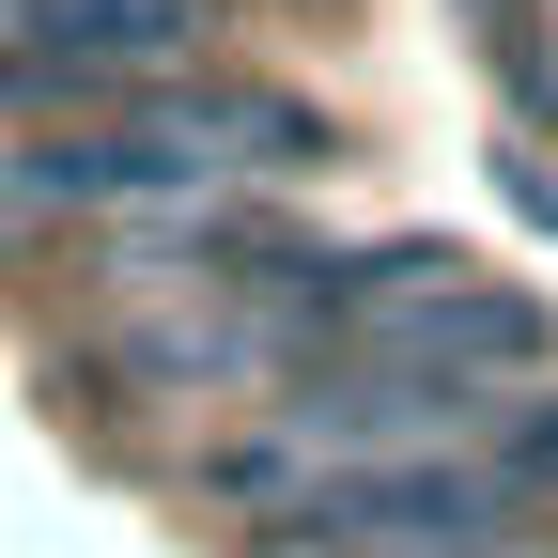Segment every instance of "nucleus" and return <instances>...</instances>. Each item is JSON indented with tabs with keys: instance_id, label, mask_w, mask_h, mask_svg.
Segmentation results:
<instances>
[{
	"instance_id": "1",
	"label": "nucleus",
	"mask_w": 558,
	"mask_h": 558,
	"mask_svg": "<svg viewBox=\"0 0 558 558\" xmlns=\"http://www.w3.org/2000/svg\"><path fill=\"white\" fill-rule=\"evenodd\" d=\"M202 0H0V124H62V109H124L202 62Z\"/></svg>"
},
{
	"instance_id": "2",
	"label": "nucleus",
	"mask_w": 558,
	"mask_h": 558,
	"mask_svg": "<svg viewBox=\"0 0 558 558\" xmlns=\"http://www.w3.org/2000/svg\"><path fill=\"white\" fill-rule=\"evenodd\" d=\"M497 94H512V140H558V0H527V16H512Z\"/></svg>"
},
{
	"instance_id": "3",
	"label": "nucleus",
	"mask_w": 558,
	"mask_h": 558,
	"mask_svg": "<svg viewBox=\"0 0 558 558\" xmlns=\"http://www.w3.org/2000/svg\"><path fill=\"white\" fill-rule=\"evenodd\" d=\"M497 465H512V497H527V512H558V388L497 418Z\"/></svg>"
},
{
	"instance_id": "4",
	"label": "nucleus",
	"mask_w": 558,
	"mask_h": 558,
	"mask_svg": "<svg viewBox=\"0 0 558 558\" xmlns=\"http://www.w3.org/2000/svg\"><path fill=\"white\" fill-rule=\"evenodd\" d=\"M497 186H512V218H543V233H558V171L527 156V140H512V156H497Z\"/></svg>"
},
{
	"instance_id": "5",
	"label": "nucleus",
	"mask_w": 558,
	"mask_h": 558,
	"mask_svg": "<svg viewBox=\"0 0 558 558\" xmlns=\"http://www.w3.org/2000/svg\"><path fill=\"white\" fill-rule=\"evenodd\" d=\"M450 16H465V47H481V62H497V47H512V16H527V0H450Z\"/></svg>"
},
{
	"instance_id": "6",
	"label": "nucleus",
	"mask_w": 558,
	"mask_h": 558,
	"mask_svg": "<svg viewBox=\"0 0 558 558\" xmlns=\"http://www.w3.org/2000/svg\"><path fill=\"white\" fill-rule=\"evenodd\" d=\"M32 233H47V218H32V202H16V186H0V264H16V248H32Z\"/></svg>"
}]
</instances>
